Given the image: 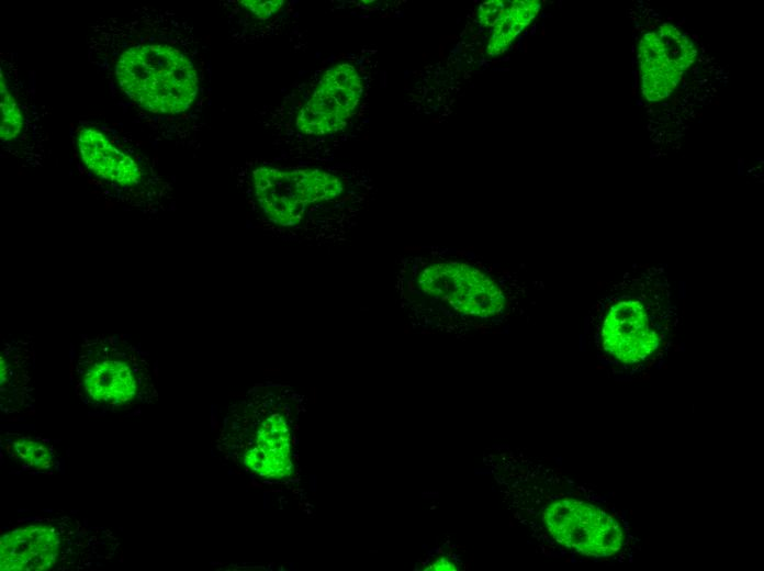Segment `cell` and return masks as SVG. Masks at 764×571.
<instances>
[{
  "mask_svg": "<svg viewBox=\"0 0 764 571\" xmlns=\"http://www.w3.org/2000/svg\"><path fill=\"white\" fill-rule=\"evenodd\" d=\"M496 480L515 520L540 549L572 560L630 563L641 551L628 514L521 451L504 450Z\"/></svg>",
  "mask_w": 764,
  "mask_h": 571,
  "instance_id": "cell-1",
  "label": "cell"
},
{
  "mask_svg": "<svg viewBox=\"0 0 764 571\" xmlns=\"http://www.w3.org/2000/svg\"><path fill=\"white\" fill-rule=\"evenodd\" d=\"M675 325L672 312L651 295L616 293L595 322L597 356L615 376L640 374L664 360Z\"/></svg>",
  "mask_w": 764,
  "mask_h": 571,
  "instance_id": "cell-2",
  "label": "cell"
},
{
  "mask_svg": "<svg viewBox=\"0 0 764 571\" xmlns=\"http://www.w3.org/2000/svg\"><path fill=\"white\" fill-rule=\"evenodd\" d=\"M121 90L155 114H179L194 102L199 79L191 59L167 44H142L124 51L115 66Z\"/></svg>",
  "mask_w": 764,
  "mask_h": 571,
  "instance_id": "cell-3",
  "label": "cell"
},
{
  "mask_svg": "<svg viewBox=\"0 0 764 571\" xmlns=\"http://www.w3.org/2000/svg\"><path fill=\"white\" fill-rule=\"evenodd\" d=\"M250 188L260 216L285 231L307 227L310 219L326 213L346 191L344 180L332 171L270 165L252 169Z\"/></svg>",
  "mask_w": 764,
  "mask_h": 571,
  "instance_id": "cell-4",
  "label": "cell"
},
{
  "mask_svg": "<svg viewBox=\"0 0 764 571\" xmlns=\"http://www.w3.org/2000/svg\"><path fill=\"white\" fill-rule=\"evenodd\" d=\"M412 282L422 294L448 304L462 315L491 318L501 315L506 306L499 284L465 262L429 264L418 270Z\"/></svg>",
  "mask_w": 764,
  "mask_h": 571,
  "instance_id": "cell-5",
  "label": "cell"
},
{
  "mask_svg": "<svg viewBox=\"0 0 764 571\" xmlns=\"http://www.w3.org/2000/svg\"><path fill=\"white\" fill-rule=\"evenodd\" d=\"M130 349L109 339L82 348L77 372L80 387L92 402L108 406L132 403L142 389V371Z\"/></svg>",
  "mask_w": 764,
  "mask_h": 571,
  "instance_id": "cell-6",
  "label": "cell"
},
{
  "mask_svg": "<svg viewBox=\"0 0 764 571\" xmlns=\"http://www.w3.org/2000/svg\"><path fill=\"white\" fill-rule=\"evenodd\" d=\"M362 82L356 68L339 64L327 69L296 117L297 128L306 135H328L346 126L362 96Z\"/></svg>",
  "mask_w": 764,
  "mask_h": 571,
  "instance_id": "cell-7",
  "label": "cell"
},
{
  "mask_svg": "<svg viewBox=\"0 0 764 571\" xmlns=\"http://www.w3.org/2000/svg\"><path fill=\"white\" fill-rule=\"evenodd\" d=\"M246 449L244 464L267 479H282L292 472V439L286 415L272 407L259 422Z\"/></svg>",
  "mask_w": 764,
  "mask_h": 571,
  "instance_id": "cell-8",
  "label": "cell"
},
{
  "mask_svg": "<svg viewBox=\"0 0 764 571\" xmlns=\"http://www.w3.org/2000/svg\"><path fill=\"white\" fill-rule=\"evenodd\" d=\"M77 142L83 165L99 179L121 189H133L143 182L144 171L137 161L116 147L103 132L83 128Z\"/></svg>",
  "mask_w": 764,
  "mask_h": 571,
  "instance_id": "cell-9",
  "label": "cell"
},
{
  "mask_svg": "<svg viewBox=\"0 0 764 571\" xmlns=\"http://www.w3.org/2000/svg\"><path fill=\"white\" fill-rule=\"evenodd\" d=\"M60 539L46 525L13 529L1 537L0 568L5 571H42L52 568L58 557Z\"/></svg>",
  "mask_w": 764,
  "mask_h": 571,
  "instance_id": "cell-10",
  "label": "cell"
},
{
  "mask_svg": "<svg viewBox=\"0 0 764 571\" xmlns=\"http://www.w3.org/2000/svg\"><path fill=\"white\" fill-rule=\"evenodd\" d=\"M0 137L3 142L16 138L23 127V117L15 99L1 76L0 85Z\"/></svg>",
  "mask_w": 764,
  "mask_h": 571,
  "instance_id": "cell-11",
  "label": "cell"
},
{
  "mask_svg": "<svg viewBox=\"0 0 764 571\" xmlns=\"http://www.w3.org/2000/svg\"><path fill=\"white\" fill-rule=\"evenodd\" d=\"M13 448L18 458L34 469H48L53 463L48 448L37 440L20 438L13 443Z\"/></svg>",
  "mask_w": 764,
  "mask_h": 571,
  "instance_id": "cell-12",
  "label": "cell"
},
{
  "mask_svg": "<svg viewBox=\"0 0 764 571\" xmlns=\"http://www.w3.org/2000/svg\"><path fill=\"white\" fill-rule=\"evenodd\" d=\"M240 3L256 18L266 20L273 15L279 9L282 8V0L272 1H251L245 0Z\"/></svg>",
  "mask_w": 764,
  "mask_h": 571,
  "instance_id": "cell-13",
  "label": "cell"
},
{
  "mask_svg": "<svg viewBox=\"0 0 764 571\" xmlns=\"http://www.w3.org/2000/svg\"><path fill=\"white\" fill-rule=\"evenodd\" d=\"M457 564L452 561L450 557L438 556L431 562H429L424 570H457Z\"/></svg>",
  "mask_w": 764,
  "mask_h": 571,
  "instance_id": "cell-14",
  "label": "cell"
},
{
  "mask_svg": "<svg viewBox=\"0 0 764 571\" xmlns=\"http://www.w3.org/2000/svg\"><path fill=\"white\" fill-rule=\"evenodd\" d=\"M645 98L648 99V101H659L660 100L658 92H655V91L648 92L645 94Z\"/></svg>",
  "mask_w": 764,
  "mask_h": 571,
  "instance_id": "cell-15",
  "label": "cell"
},
{
  "mask_svg": "<svg viewBox=\"0 0 764 571\" xmlns=\"http://www.w3.org/2000/svg\"><path fill=\"white\" fill-rule=\"evenodd\" d=\"M638 105H642V102L640 100L637 101Z\"/></svg>",
  "mask_w": 764,
  "mask_h": 571,
  "instance_id": "cell-16",
  "label": "cell"
}]
</instances>
